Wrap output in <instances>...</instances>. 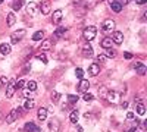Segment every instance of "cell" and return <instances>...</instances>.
<instances>
[{"mask_svg": "<svg viewBox=\"0 0 147 132\" xmlns=\"http://www.w3.org/2000/svg\"><path fill=\"white\" fill-rule=\"evenodd\" d=\"M75 75H77V78H80V79H82V75H84V70L78 68V69L75 70Z\"/></svg>", "mask_w": 147, "mask_h": 132, "instance_id": "cell-37", "label": "cell"}, {"mask_svg": "<svg viewBox=\"0 0 147 132\" xmlns=\"http://www.w3.org/2000/svg\"><path fill=\"white\" fill-rule=\"evenodd\" d=\"M82 35H84V38H85V41H93L94 38H96V35H97V29L94 28V27H87L84 31H82Z\"/></svg>", "mask_w": 147, "mask_h": 132, "instance_id": "cell-1", "label": "cell"}, {"mask_svg": "<svg viewBox=\"0 0 147 132\" xmlns=\"http://www.w3.org/2000/svg\"><path fill=\"white\" fill-rule=\"evenodd\" d=\"M24 131L25 132H41L38 125H35L34 122H27L25 126H24Z\"/></svg>", "mask_w": 147, "mask_h": 132, "instance_id": "cell-11", "label": "cell"}, {"mask_svg": "<svg viewBox=\"0 0 147 132\" xmlns=\"http://www.w3.org/2000/svg\"><path fill=\"white\" fill-rule=\"evenodd\" d=\"M105 60H106V56H105V54H99V56H97V62L103 63Z\"/></svg>", "mask_w": 147, "mask_h": 132, "instance_id": "cell-38", "label": "cell"}, {"mask_svg": "<svg viewBox=\"0 0 147 132\" xmlns=\"http://www.w3.org/2000/svg\"><path fill=\"white\" fill-rule=\"evenodd\" d=\"M15 22H16V16H15L13 12H10V13H7V19H6L7 27H13V25H15Z\"/></svg>", "mask_w": 147, "mask_h": 132, "instance_id": "cell-20", "label": "cell"}, {"mask_svg": "<svg viewBox=\"0 0 147 132\" xmlns=\"http://www.w3.org/2000/svg\"><path fill=\"white\" fill-rule=\"evenodd\" d=\"M88 74L91 75V76H97L100 74V66H99V63H91L90 66H88Z\"/></svg>", "mask_w": 147, "mask_h": 132, "instance_id": "cell-14", "label": "cell"}, {"mask_svg": "<svg viewBox=\"0 0 147 132\" xmlns=\"http://www.w3.org/2000/svg\"><path fill=\"white\" fill-rule=\"evenodd\" d=\"M59 123H60L59 119H56V117L50 119V122H49V131L50 132H59V128H60Z\"/></svg>", "mask_w": 147, "mask_h": 132, "instance_id": "cell-8", "label": "cell"}, {"mask_svg": "<svg viewBox=\"0 0 147 132\" xmlns=\"http://www.w3.org/2000/svg\"><path fill=\"white\" fill-rule=\"evenodd\" d=\"M18 117H19V113H18L16 109H13V110H12V112L6 116V123H9V125H10V123H13Z\"/></svg>", "mask_w": 147, "mask_h": 132, "instance_id": "cell-12", "label": "cell"}, {"mask_svg": "<svg viewBox=\"0 0 147 132\" xmlns=\"http://www.w3.org/2000/svg\"><path fill=\"white\" fill-rule=\"evenodd\" d=\"M24 5H25V0H16L12 7H13V10H21Z\"/></svg>", "mask_w": 147, "mask_h": 132, "instance_id": "cell-28", "label": "cell"}, {"mask_svg": "<svg viewBox=\"0 0 147 132\" xmlns=\"http://www.w3.org/2000/svg\"><path fill=\"white\" fill-rule=\"evenodd\" d=\"M146 2H147V0H136V3H137V5H144Z\"/></svg>", "mask_w": 147, "mask_h": 132, "instance_id": "cell-44", "label": "cell"}, {"mask_svg": "<svg viewBox=\"0 0 147 132\" xmlns=\"http://www.w3.org/2000/svg\"><path fill=\"white\" fill-rule=\"evenodd\" d=\"M136 132H137V131H136Z\"/></svg>", "mask_w": 147, "mask_h": 132, "instance_id": "cell-48", "label": "cell"}, {"mask_svg": "<svg viewBox=\"0 0 147 132\" xmlns=\"http://www.w3.org/2000/svg\"><path fill=\"white\" fill-rule=\"evenodd\" d=\"M38 9L41 10L43 15H49V13H50V10H52V5H50V2L44 0V2L40 3V7H38Z\"/></svg>", "mask_w": 147, "mask_h": 132, "instance_id": "cell-9", "label": "cell"}, {"mask_svg": "<svg viewBox=\"0 0 147 132\" xmlns=\"http://www.w3.org/2000/svg\"><path fill=\"white\" fill-rule=\"evenodd\" d=\"M106 100L109 101V103H112V104H118L119 101H121V92H118V91H107V94H106Z\"/></svg>", "mask_w": 147, "mask_h": 132, "instance_id": "cell-2", "label": "cell"}, {"mask_svg": "<svg viewBox=\"0 0 147 132\" xmlns=\"http://www.w3.org/2000/svg\"><path fill=\"white\" fill-rule=\"evenodd\" d=\"M25 81L24 79H18V81H15V88L16 90H22V88H25Z\"/></svg>", "mask_w": 147, "mask_h": 132, "instance_id": "cell-29", "label": "cell"}, {"mask_svg": "<svg viewBox=\"0 0 147 132\" xmlns=\"http://www.w3.org/2000/svg\"><path fill=\"white\" fill-rule=\"evenodd\" d=\"M78 117H80V112H78V110H72V112H71L69 119H71V122H72V123H77Z\"/></svg>", "mask_w": 147, "mask_h": 132, "instance_id": "cell-26", "label": "cell"}, {"mask_svg": "<svg viewBox=\"0 0 147 132\" xmlns=\"http://www.w3.org/2000/svg\"><path fill=\"white\" fill-rule=\"evenodd\" d=\"M94 52H93V47L90 46V43H85L82 46V56L84 57H93Z\"/></svg>", "mask_w": 147, "mask_h": 132, "instance_id": "cell-10", "label": "cell"}, {"mask_svg": "<svg viewBox=\"0 0 147 132\" xmlns=\"http://www.w3.org/2000/svg\"><path fill=\"white\" fill-rule=\"evenodd\" d=\"M0 82H2V85H5V84H7L9 81H7V78H6V76H2V78H0Z\"/></svg>", "mask_w": 147, "mask_h": 132, "instance_id": "cell-41", "label": "cell"}, {"mask_svg": "<svg viewBox=\"0 0 147 132\" xmlns=\"http://www.w3.org/2000/svg\"><path fill=\"white\" fill-rule=\"evenodd\" d=\"M116 56V50H112V49H106V57L109 59H113Z\"/></svg>", "mask_w": 147, "mask_h": 132, "instance_id": "cell-31", "label": "cell"}, {"mask_svg": "<svg viewBox=\"0 0 147 132\" xmlns=\"http://www.w3.org/2000/svg\"><path fill=\"white\" fill-rule=\"evenodd\" d=\"M44 38V31H37V32H34V35H32V40L34 41H41Z\"/></svg>", "mask_w": 147, "mask_h": 132, "instance_id": "cell-25", "label": "cell"}, {"mask_svg": "<svg viewBox=\"0 0 147 132\" xmlns=\"http://www.w3.org/2000/svg\"><path fill=\"white\" fill-rule=\"evenodd\" d=\"M136 131H137V129H136V126H134V128H131V129H129L128 132H136Z\"/></svg>", "mask_w": 147, "mask_h": 132, "instance_id": "cell-45", "label": "cell"}, {"mask_svg": "<svg viewBox=\"0 0 147 132\" xmlns=\"http://www.w3.org/2000/svg\"><path fill=\"white\" fill-rule=\"evenodd\" d=\"M3 2H5V0H0V5H2V3H3Z\"/></svg>", "mask_w": 147, "mask_h": 132, "instance_id": "cell-47", "label": "cell"}, {"mask_svg": "<svg viewBox=\"0 0 147 132\" xmlns=\"http://www.w3.org/2000/svg\"><path fill=\"white\" fill-rule=\"evenodd\" d=\"M63 18V13H62V10H55L53 12V16H52V22L55 23V25H57V23H60V21H62Z\"/></svg>", "mask_w": 147, "mask_h": 132, "instance_id": "cell-15", "label": "cell"}, {"mask_svg": "<svg viewBox=\"0 0 147 132\" xmlns=\"http://www.w3.org/2000/svg\"><path fill=\"white\" fill-rule=\"evenodd\" d=\"M68 101H69L71 104L77 103V101H78V95H77V94H69V95H68Z\"/></svg>", "mask_w": 147, "mask_h": 132, "instance_id": "cell-30", "label": "cell"}, {"mask_svg": "<svg viewBox=\"0 0 147 132\" xmlns=\"http://www.w3.org/2000/svg\"><path fill=\"white\" fill-rule=\"evenodd\" d=\"M25 87H27V90H28V91L34 92V91L37 90V82H35V81H28V82L25 84Z\"/></svg>", "mask_w": 147, "mask_h": 132, "instance_id": "cell-24", "label": "cell"}, {"mask_svg": "<svg viewBox=\"0 0 147 132\" xmlns=\"http://www.w3.org/2000/svg\"><path fill=\"white\" fill-rule=\"evenodd\" d=\"M34 106H35V101H34L32 98H27L25 101H24V109H25V110L34 109Z\"/></svg>", "mask_w": 147, "mask_h": 132, "instance_id": "cell-21", "label": "cell"}, {"mask_svg": "<svg viewBox=\"0 0 147 132\" xmlns=\"http://www.w3.org/2000/svg\"><path fill=\"white\" fill-rule=\"evenodd\" d=\"M50 47H52V40H43L41 41V46H40L41 50H49Z\"/></svg>", "mask_w": 147, "mask_h": 132, "instance_id": "cell-27", "label": "cell"}, {"mask_svg": "<svg viewBox=\"0 0 147 132\" xmlns=\"http://www.w3.org/2000/svg\"><path fill=\"white\" fill-rule=\"evenodd\" d=\"M65 32H66V28H65V27H59V28L56 29V32H55V35H53V37L57 40V38H60V37H62V35H65Z\"/></svg>", "mask_w": 147, "mask_h": 132, "instance_id": "cell-23", "label": "cell"}, {"mask_svg": "<svg viewBox=\"0 0 147 132\" xmlns=\"http://www.w3.org/2000/svg\"><path fill=\"white\" fill-rule=\"evenodd\" d=\"M110 38H112V41L115 44H122V43H124V34H122L121 31H113Z\"/></svg>", "mask_w": 147, "mask_h": 132, "instance_id": "cell-6", "label": "cell"}, {"mask_svg": "<svg viewBox=\"0 0 147 132\" xmlns=\"http://www.w3.org/2000/svg\"><path fill=\"white\" fill-rule=\"evenodd\" d=\"M102 29H103V32H112L113 29H115V21L113 19H106L105 22H103V25H102Z\"/></svg>", "mask_w": 147, "mask_h": 132, "instance_id": "cell-4", "label": "cell"}, {"mask_svg": "<svg viewBox=\"0 0 147 132\" xmlns=\"http://www.w3.org/2000/svg\"><path fill=\"white\" fill-rule=\"evenodd\" d=\"M112 44H113V41H112V38H110V37L103 38L102 43H100V46L103 47V49H112Z\"/></svg>", "mask_w": 147, "mask_h": 132, "instance_id": "cell-19", "label": "cell"}, {"mask_svg": "<svg viewBox=\"0 0 147 132\" xmlns=\"http://www.w3.org/2000/svg\"><path fill=\"white\" fill-rule=\"evenodd\" d=\"M24 37H25V29H18V31H15L13 34L10 35V43H12V44H16V43H19Z\"/></svg>", "mask_w": 147, "mask_h": 132, "instance_id": "cell-3", "label": "cell"}, {"mask_svg": "<svg viewBox=\"0 0 147 132\" xmlns=\"http://www.w3.org/2000/svg\"><path fill=\"white\" fill-rule=\"evenodd\" d=\"M37 117H38V121H46L47 119V109L46 107H40L38 110H37Z\"/></svg>", "mask_w": 147, "mask_h": 132, "instance_id": "cell-17", "label": "cell"}, {"mask_svg": "<svg viewBox=\"0 0 147 132\" xmlns=\"http://www.w3.org/2000/svg\"><path fill=\"white\" fill-rule=\"evenodd\" d=\"M121 107H122V109H127V107H128V103H127V101H122V103H121Z\"/></svg>", "mask_w": 147, "mask_h": 132, "instance_id": "cell-43", "label": "cell"}, {"mask_svg": "<svg viewBox=\"0 0 147 132\" xmlns=\"http://www.w3.org/2000/svg\"><path fill=\"white\" fill-rule=\"evenodd\" d=\"M35 59H38V60H41L43 63H47V56L44 53H38V54H35Z\"/></svg>", "mask_w": 147, "mask_h": 132, "instance_id": "cell-33", "label": "cell"}, {"mask_svg": "<svg viewBox=\"0 0 147 132\" xmlns=\"http://www.w3.org/2000/svg\"><path fill=\"white\" fill-rule=\"evenodd\" d=\"M90 88V82L87 79H80V84H78V91L80 92H87Z\"/></svg>", "mask_w": 147, "mask_h": 132, "instance_id": "cell-13", "label": "cell"}, {"mask_svg": "<svg viewBox=\"0 0 147 132\" xmlns=\"http://www.w3.org/2000/svg\"><path fill=\"white\" fill-rule=\"evenodd\" d=\"M106 94H107V90L105 88V87H100V90H99V95L102 98H106Z\"/></svg>", "mask_w": 147, "mask_h": 132, "instance_id": "cell-36", "label": "cell"}, {"mask_svg": "<svg viewBox=\"0 0 147 132\" xmlns=\"http://www.w3.org/2000/svg\"><path fill=\"white\" fill-rule=\"evenodd\" d=\"M112 2H116V0H109V3H112Z\"/></svg>", "mask_w": 147, "mask_h": 132, "instance_id": "cell-46", "label": "cell"}, {"mask_svg": "<svg viewBox=\"0 0 147 132\" xmlns=\"http://www.w3.org/2000/svg\"><path fill=\"white\" fill-rule=\"evenodd\" d=\"M40 12V9H38V5L37 3H34V2H30L28 5H27V13L30 15V16H34V15H37Z\"/></svg>", "mask_w": 147, "mask_h": 132, "instance_id": "cell-5", "label": "cell"}, {"mask_svg": "<svg viewBox=\"0 0 147 132\" xmlns=\"http://www.w3.org/2000/svg\"><path fill=\"white\" fill-rule=\"evenodd\" d=\"M0 53L3 56H7L10 53V44L9 43H2L0 44Z\"/></svg>", "mask_w": 147, "mask_h": 132, "instance_id": "cell-18", "label": "cell"}, {"mask_svg": "<svg viewBox=\"0 0 147 132\" xmlns=\"http://www.w3.org/2000/svg\"><path fill=\"white\" fill-rule=\"evenodd\" d=\"M59 100H60V94H59V92H56V91H55V92H52V101H53V103H57Z\"/></svg>", "mask_w": 147, "mask_h": 132, "instance_id": "cell-35", "label": "cell"}, {"mask_svg": "<svg viewBox=\"0 0 147 132\" xmlns=\"http://www.w3.org/2000/svg\"><path fill=\"white\" fill-rule=\"evenodd\" d=\"M129 2H131V0H119V3H121L122 6H125V5H128Z\"/></svg>", "mask_w": 147, "mask_h": 132, "instance_id": "cell-42", "label": "cell"}, {"mask_svg": "<svg viewBox=\"0 0 147 132\" xmlns=\"http://www.w3.org/2000/svg\"><path fill=\"white\" fill-rule=\"evenodd\" d=\"M15 91H16V88H15V81H10L9 85H7V88H6V97H7V98L13 97Z\"/></svg>", "mask_w": 147, "mask_h": 132, "instance_id": "cell-16", "label": "cell"}, {"mask_svg": "<svg viewBox=\"0 0 147 132\" xmlns=\"http://www.w3.org/2000/svg\"><path fill=\"white\" fill-rule=\"evenodd\" d=\"M137 113H138L140 116H143V115L146 113V109H144V106H143L141 103H137Z\"/></svg>", "mask_w": 147, "mask_h": 132, "instance_id": "cell-32", "label": "cell"}, {"mask_svg": "<svg viewBox=\"0 0 147 132\" xmlns=\"http://www.w3.org/2000/svg\"><path fill=\"white\" fill-rule=\"evenodd\" d=\"M127 119H129V121H132V119H136V115H134L132 112H128V113H127Z\"/></svg>", "mask_w": 147, "mask_h": 132, "instance_id": "cell-39", "label": "cell"}, {"mask_svg": "<svg viewBox=\"0 0 147 132\" xmlns=\"http://www.w3.org/2000/svg\"><path fill=\"white\" fill-rule=\"evenodd\" d=\"M84 95H82V98H84V101H91L94 97H93V94H90V92H82Z\"/></svg>", "mask_w": 147, "mask_h": 132, "instance_id": "cell-34", "label": "cell"}, {"mask_svg": "<svg viewBox=\"0 0 147 132\" xmlns=\"http://www.w3.org/2000/svg\"><path fill=\"white\" fill-rule=\"evenodd\" d=\"M124 57L129 60V59H132V53H129V52H124Z\"/></svg>", "mask_w": 147, "mask_h": 132, "instance_id": "cell-40", "label": "cell"}, {"mask_svg": "<svg viewBox=\"0 0 147 132\" xmlns=\"http://www.w3.org/2000/svg\"><path fill=\"white\" fill-rule=\"evenodd\" d=\"M132 68L136 69V70H137V74L141 75V76L146 75V72H147V66H146L144 63H141V62H136V63L132 65Z\"/></svg>", "mask_w": 147, "mask_h": 132, "instance_id": "cell-7", "label": "cell"}, {"mask_svg": "<svg viewBox=\"0 0 147 132\" xmlns=\"http://www.w3.org/2000/svg\"><path fill=\"white\" fill-rule=\"evenodd\" d=\"M110 9H112L115 13H119V12L122 10V5L119 2H112V3H110Z\"/></svg>", "mask_w": 147, "mask_h": 132, "instance_id": "cell-22", "label": "cell"}]
</instances>
